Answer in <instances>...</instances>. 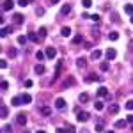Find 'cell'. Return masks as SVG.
Returning a JSON list of instances; mask_svg holds the SVG:
<instances>
[{
    "label": "cell",
    "mask_w": 133,
    "mask_h": 133,
    "mask_svg": "<svg viewBox=\"0 0 133 133\" xmlns=\"http://www.w3.org/2000/svg\"><path fill=\"white\" fill-rule=\"evenodd\" d=\"M66 107H68V105H66V99H64V98H57V99H55V108H57V110H66Z\"/></svg>",
    "instance_id": "cell-1"
},
{
    "label": "cell",
    "mask_w": 133,
    "mask_h": 133,
    "mask_svg": "<svg viewBox=\"0 0 133 133\" xmlns=\"http://www.w3.org/2000/svg\"><path fill=\"white\" fill-rule=\"evenodd\" d=\"M105 57H107V61H114L117 57V51L114 50V48H108V50L105 51Z\"/></svg>",
    "instance_id": "cell-2"
},
{
    "label": "cell",
    "mask_w": 133,
    "mask_h": 133,
    "mask_svg": "<svg viewBox=\"0 0 133 133\" xmlns=\"http://www.w3.org/2000/svg\"><path fill=\"white\" fill-rule=\"evenodd\" d=\"M71 85H75V78H73V76H68V78L62 82V89H68V87H71Z\"/></svg>",
    "instance_id": "cell-3"
},
{
    "label": "cell",
    "mask_w": 133,
    "mask_h": 133,
    "mask_svg": "<svg viewBox=\"0 0 133 133\" xmlns=\"http://www.w3.org/2000/svg\"><path fill=\"white\" fill-rule=\"evenodd\" d=\"M55 55H57V50H55L53 46H48V48H46V57H48V59H55Z\"/></svg>",
    "instance_id": "cell-4"
},
{
    "label": "cell",
    "mask_w": 133,
    "mask_h": 133,
    "mask_svg": "<svg viewBox=\"0 0 133 133\" xmlns=\"http://www.w3.org/2000/svg\"><path fill=\"white\" fill-rule=\"evenodd\" d=\"M126 124H128V121H124V119H119V121H115V123H114V126H115L117 130H124V128H126Z\"/></svg>",
    "instance_id": "cell-5"
},
{
    "label": "cell",
    "mask_w": 133,
    "mask_h": 133,
    "mask_svg": "<svg viewBox=\"0 0 133 133\" xmlns=\"http://www.w3.org/2000/svg\"><path fill=\"white\" fill-rule=\"evenodd\" d=\"M2 7H4V11H11L12 7H14V2H12V0H4Z\"/></svg>",
    "instance_id": "cell-6"
},
{
    "label": "cell",
    "mask_w": 133,
    "mask_h": 133,
    "mask_svg": "<svg viewBox=\"0 0 133 133\" xmlns=\"http://www.w3.org/2000/svg\"><path fill=\"white\" fill-rule=\"evenodd\" d=\"M16 121H18V124H20V126H25V124H27V115H25V114H18Z\"/></svg>",
    "instance_id": "cell-7"
},
{
    "label": "cell",
    "mask_w": 133,
    "mask_h": 133,
    "mask_svg": "<svg viewBox=\"0 0 133 133\" xmlns=\"http://www.w3.org/2000/svg\"><path fill=\"white\" fill-rule=\"evenodd\" d=\"M101 53H103L101 50H94L91 53V59H92V61H99V59H101Z\"/></svg>",
    "instance_id": "cell-8"
},
{
    "label": "cell",
    "mask_w": 133,
    "mask_h": 133,
    "mask_svg": "<svg viewBox=\"0 0 133 133\" xmlns=\"http://www.w3.org/2000/svg\"><path fill=\"white\" fill-rule=\"evenodd\" d=\"M98 96H99V98H107V96H108V89H107V87H99V89H98Z\"/></svg>",
    "instance_id": "cell-9"
},
{
    "label": "cell",
    "mask_w": 133,
    "mask_h": 133,
    "mask_svg": "<svg viewBox=\"0 0 133 133\" xmlns=\"http://www.w3.org/2000/svg\"><path fill=\"white\" fill-rule=\"evenodd\" d=\"M34 71H36V75H43V73L46 71V68H44L43 64H37V66L34 68Z\"/></svg>",
    "instance_id": "cell-10"
},
{
    "label": "cell",
    "mask_w": 133,
    "mask_h": 133,
    "mask_svg": "<svg viewBox=\"0 0 133 133\" xmlns=\"http://www.w3.org/2000/svg\"><path fill=\"white\" fill-rule=\"evenodd\" d=\"M21 96H14V98H12V99H11V105H12V107H18V105H21Z\"/></svg>",
    "instance_id": "cell-11"
},
{
    "label": "cell",
    "mask_w": 133,
    "mask_h": 133,
    "mask_svg": "<svg viewBox=\"0 0 133 133\" xmlns=\"http://www.w3.org/2000/svg\"><path fill=\"white\" fill-rule=\"evenodd\" d=\"M61 12L64 14V16H66V14H69V12H71V5H69V4H64V5H62V9H61Z\"/></svg>",
    "instance_id": "cell-12"
},
{
    "label": "cell",
    "mask_w": 133,
    "mask_h": 133,
    "mask_svg": "<svg viewBox=\"0 0 133 133\" xmlns=\"http://www.w3.org/2000/svg\"><path fill=\"white\" fill-rule=\"evenodd\" d=\"M39 112H41L43 115H44V117H48V115L51 114V110L48 108V107H46V105H43V107H41V110H39Z\"/></svg>",
    "instance_id": "cell-13"
},
{
    "label": "cell",
    "mask_w": 133,
    "mask_h": 133,
    "mask_svg": "<svg viewBox=\"0 0 133 133\" xmlns=\"http://www.w3.org/2000/svg\"><path fill=\"white\" fill-rule=\"evenodd\" d=\"M98 80H99V76H98V75H94V73H91V75L85 78V82H98Z\"/></svg>",
    "instance_id": "cell-14"
},
{
    "label": "cell",
    "mask_w": 133,
    "mask_h": 133,
    "mask_svg": "<svg viewBox=\"0 0 133 133\" xmlns=\"http://www.w3.org/2000/svg\"><path fill=\"white\" fill-rule=\"evenodd\" d=\"M21 101H23V105L30 103L32 101V96H30V94H21Z\"/></svg>",
    "instance_id": "cell-15"
},
{
    "label": "cell",
    "mask_w": 133,
    "mask_h": 133,
    "mask_svg": "<svg viewBox=\"0 0 133 133\" xmlns=\"http://www.w3.org/2000/svg\"><path fill=\"white\" fill-rule=\"evenodd\" d=\"M61 34L64 36V37H69V36H71V29H69V27H62Z\"/></svg>",
    "instance_id": "cell-16"
},
{
    "label": "cell",
    "mask_w": 133,
    "mask_h": 133,
    "mask_svg": "<svg viewBox=\"0 0 133 133\" xmlns=\"http://www.w3.org/2000/svg\"><path fill=\"white\" fill-rule=\"evenodd\" d=\"M29 39L32 43H37L39 41V34H34V32H29Z\"/></svg>",
    "instance_id": "cell-17"
},
{
    "label": "cell",
    "mask_w": 133,
    "mask_h": 133,
    "mask_svg": "<svg viewBox=\"0 0 133 133\" xmlns=\"http://www.w3.org/2000/svg\"><path fill=\"white\" fill-rule=\"evenodd\" d=\"M89 117H91V115L87 112H78V121H87Z\"/></svg>",
    "instance_id": "cell-18"
},
{
    "label": "cell",
    "mask_w": 133,
    "mask_h": 133,
    "mask_svg": "<svg viewBox=\"0 0 133 133\" xmlns=\"http://www.w3.org/2000/svg\"><path fill=\"white\" fill-rule=\"evenodd\" d=\"M12 21L14 23H23V14H14L12 16Z\"/></svg>",
    "instance_id": "cell-19"
},
{
    "label": "cell",
    "mask_w": 133,
    "mask_h": 133,
    "mask_svg": "<svg viewBox=\"0 0 133 133\" xmlns=\"http://www.w3.org/2000/svg\"><path fill=\"white\" fill-rule=\"evenodd\" d=\"M108 39H110V41H117V39H119V34H117V32H110V34H108Z\"/></svg>",
    "instance_id": "cell-20"
},
{
    "label": "cell",
    "mask_w": 133,
    "mask_h": 133,
    "mask_svg": "<svg viewBox=\"0 0 133 133\" xmlns=\"http://www.w3.org/2000/svg\"><path fill=\"white\" fill-rule=\"evenodd\" d=\"M99 68H101V71H108V69H110V64H108V61L101 62V66H99Z\"/></svg>",
    "instance_id": "cell-21"
},
{
    "label": "cell",
    "mask_w": 133,
    "mask_h": 133,
    "mask_svg": "<svg viewBox=\"0 0 133 133\" xmlns=\"http://www.w3.org/2000/svg\"><path fill=\"white\" fill-rule=\"evenodd\" d=\"M108 110H110L112 114H117V112H119V105H117V103H114V105H110V108H108Z\"/></svg>",
    "instance_id": "cell-22"
},
{
    "label": "cell",
    "mask_w": 133,
    "mask_h": 133,
    "mask_svg": "<svg viewBox=\"0 0 133 133\" xmlns=\"http://www.w3.org/2000/svg\"><path fill=\"white\" fill-rule=\"evenodd\" d=\"M78 99H80V103H87V101H89V96L83 92V94H80V96H78Z\"/></svg>",
    "instance_id": "cell-23"
},
{
    "label": "cell",
    "mask_w": 133,
    "mask_h": 133,
    "mask_svg": "<svg viewBox=\"0 0 133 133\" xmlns=\"http://www.w3.org/2000/svg\"><path fill=\"white\" fill-rule=\"evenodd\" d=\"M37 34H39V37H46V34H48V30H46L44 27H41V29L37 30Z\"/></svg>",
    "instance_id": "cell-24"
},
{
    "label": "cell",
    "mask_w": 133,
    "mask_h": 133,
    "mask_svg": "<svg viewBox=\"0 0 133 133\" xmlns=\"http://www.w3.org/2000/svg\"><path fill=\"white\" fill-rule=\"evenodd\" d=\"M85 59H83V57H80V59H76V66H78V68H83V66H85Z\"/></svg>",
    "instance_id": "cell-25"
},
{
    "label": "cell",
    "mask_w": 133,
    "mask_h": 133,
    "mask_svg": "<svg viewBox=\"0 0 133 133\" xmlns=\"http://www.w3.org/2000/svg\"><path fill=\"white\" fill-rule=\"evenodd\" d=\"M0 115H2L4 119H5V117L9 115V110H7V107H2V110H0Z\"/></svg>",
    "instance_id": "cell-26"
},
{
    "label": "cell",
    "mask_w": 133,
    "mask_h": 133,
    "mask_svg": "<svg viewBox=\"0 0 133 133\" xmlns=\"http://www.w3.org/2000/svg\"><path fill=\"white\" fill-rule=\"evenodd\" d=\"M94 108H96V110H99V112H101L103 108H105V105H103L101 101H96V103H94Z\"/></svg>",
    "instance_id": "cell-27"
},
{
    "label": "cell",
    "mask_w": 133,
    "mask_h": 133,
    "mask_svg": "<svg viewBox=\"0 0 133 133\" xmlns=\"http://www.w3.org/2000/svg\"><path fill=\"white\" fill-rule=\"evenodd\" d=\"M9 34H11V29H9V27L2 29V32H0V36H2V37H5V36H9Z\"/></svg>",
    "instance_id": "cell-28"
},
{
    "label": "cell",
    "mask_w": 133,
    "mask_h": 133,
    "mask_svg": "<svg viewBox=\"0 0 133 133\" xmlns=\"http://www.w3.org/2000/svg\"><path fill=\"white\" fill-rule=\"evenodd\" d=\"M124 11H126V14H130V16H133V5H130V4H128V5L124 7Z\"/></svg>",
    "instance_id": "cell-29"
},
{
    "label": "cell",
    "mask_w": 133,
    "mask_h": 133,
    "mask_svg": "<svg viewBox=\"0 0 133 133\" xmlns=\"http://www.w3.org/2000/svg\"><path fill=\"white\" fill-rule=\"evenodd\" d=\"M94 130H96L98 133H99V131H103V130H105V124H103V123H98V124H96V128H94Z\"/></svg>",
    "instance_id": "cell-30"
},
{
    "label": "cell",
    "mask_w": 133,
    "mask_h": 133,
    "mask_svg": "<svg viewBox=\"0 0 133 133\" xmlns=\"http://www.w3.org/2000/svg\"><path fill=\"white\" fill-rule=\"evenodd\" d=\"M82 43V36H75L73 37V44H80Z\"/></svg>",
    "instance_id": "cell-31"
},
{
    "label": "cell",
    "mask_w": 133,
    "mask_h": 133,
    "mask_svg": "<svg viewBox=\"0 0 133 133\" xmlns=\"http://www.w3.org/2000/svg\"><path fill=\"white\" fill-rule=\"evenodd\" d=\"M29 2H30V0H18V5H20V7H25V5H29Z\"/></svg>",
    "instance_id": "cell-32"
},
{
    "label": "cell",
    "mask_w": 133,
    "mask_h": 133,
    "mask_svg": "<svg viewBox=\"0 0 133 133\" xmlns=\"http://www.w3.org/2000/svg\"><path fill=\"white\" fill-rule=\"evenodd\" d=\"M36 59H37V61H44V53H43V51H37V53H36Z\"/></svg>",
    "instance_id": "cell-33"
},
{
    "label": "cell",
    "mask_w": 133,
    "mask_h": 133,
    "mask_svg": "<svg viewBox=\"0 0 133 133\" xmlns=\"http://www.w3.org/2000/svg\"><path fill=\"white\" fill-rule=\"evenodd\" d=\"M126 108H128V110H133V99H128V101H126Z\"/></svg>",
    "instance_id": "cell-34"
},
{
    "label": "cell",
    "mask_w": 133,
    "mask_h": 133,
    "mask_svg": "<svg viewBox=\"0 0 133 133\" xmlns=\"http://www.w3.org/2000/svg\"><path fill=\"white\" fill-rule=\"evenodd\" d=\"M18 43H20V44H25V43H27V37H25V36H20V37H18Z\"/></svg>",
    "instance_id": "cell-35"
},
{
    "label": "cell",
    "mask_w": 133,
    "mask_h": 133,
    "mask_svg": "<svg viewBox=\"0 0 133 133\" xmlns=\"http://www.w3.org/2000/svg\"><path fill=\"white\" fill-rule=\"evenodd\" d=\"M82 4H83V7H91V5H92L91 0H82Z\"/></svg>",
    "instance_id": "cell-36"
},
{
    "label": "cell",
    "mask_w": 133,
    "mask_h": 133,
    "mask_svg": "<svg viewBox=\"0 0 133 133\" xmlns=\"http://www.w3.org/2000/svg\"><path fill=\"white\" fill-rule=\"evenodd\" d=\"M68 133H76V128L75 126H68Z\"/></svg>",
    "instance_id": "cell-37"
},
{
    "label": "cell",
    "mask_w": 133,
    "mask_h": 133,
    "mask_svg": "<svg viewBox=\"0 0 133 133\" xmlns=\"http://www.w3.org/2000/svg\"><path fill=\"white\" fill-rule=\"evenodd\" d=\"M126 121H128L130 124H133V115H131V114H128V117H126Z\"/></svg>",
    "instance_id": "cell-38"
},
{
    "label": "cell",
    "mask_w": 133,
    "mask_h": 133,
    "mask_svg": "<svg viewBox=\"0 0 133 133\" xmlns=\"http://www.w3.org/2000/svg\"><path fill=\"white\" fill-rule=\"evenodd\" d=\"M55 133H68V128H66V130H64V128H57Z\"/></svg>",
    "instance_id": "cell-39"
},
{
    "label": "cell",
    "mask_w": 133,
    "mask_h": 133,
    "mask_svg": "<svg viewBox=\"0 0 133 133\" xmlns=\"http://www.w3.org/2000/svg\"><path fill=\"white\" fill-rule=\"evenodd\" d=\"M0 66L5 69V68H7V61H5V59H4V61H0Z\"/></svg>",
    "instance_id": "cell-40"
},
{
    "label": "cell",
    "mask_w": 133,
    "mask_h": 133,
    "mask_svg": "<svg viewBox=\"0 0 133 133\" xmlns=\"http://www.w3.org/2000/svg\"><path fill=\"white\" fill-rule=\"evenodd\" d=\"M32 85H34L32 80H27V82H25V87H32Z\"/></svg>",
    "instance_id": "cell-41"
},
{
    "label": "cell",
    "mask_w": 133,
    "mask_h": 133,
    "mask_svg": "<svg viewBox=\"0 0 133 133\" xmlns=\"http://www.w3.org/2000/svg\"><path fill=\"white\" fill-rule=\"evenodd\" d=\"M91 20H94V21H99V16H98V14H92V16H91Z\"/></svg>",
    "instance_id": "cell-42"
},
{
    "label": "cell",
    "mask_w": 133,
    "mask_h": 133,
    "mask_svg": "<svg viewBox=\"0 0 133 133\" xmlns=\"http://www.w3.org/2000/svg\"><path fill=\"white\" fill-rule=\"evenodd\" d=\"M50 2H51V4H57V2H59V0H50Z\"/></svg>",
    "instance_id": "cell-43"
},
{
    "label": "cell",
    "mask_w": 133,
    "mask_h": 133,
    "mask_svg": "<svg viewBox=\"0 0 133 133\" xmlns=\"http://www.w3.org/2000/svg\"><path fill=\"white\" fill-rule=\"evenodd\" d=\"M37 133H46V131H43V130H39V131H37Z\"/></svg>",
    "instance_id": "cell-44"
},
{
    "label": "cell",
    "mask_w": 133,
    "mask_h": 133,
    "mask_svg": "<svg viewBox=\"0 0 133 133\" xmlns=\"http://www.w3.org/2000/svg\"><path fill=\"white\" fill-rule=\"evenodd\" d=\"M107 133H115V131H107Z\"/></svg>",
    "instance_id": "cell-45"
},
{
    "label": "cell",
    "mask_w": 133,
    "mask_h": 133,
    "mask_svg": "<svg viewBox=\"0 0 133 133\" xmlns=\"http://www.w3.org/2000/svg\"><path fill=\"white\" fill-rule=\"evenodd\" d=\"M131 23H133V16H131Z\"/></svg>",
    "instance_id": "cell-46"
},
{
    "label": "cell",
    "mask_w": 133,
    "mask_h": 133,
    "mask_svg": "<svg viewBox=\"0 0 133 133\" xmlns=\"http://www.w3.org/2000/svg\"><path fill=\"white\" fill-rule=\"evenodd\" d=\"M30 2H34V0H30Z\"/></svg>",
    "instance_id": "cell-47"
},
{
    "label": "cell",
    "mask_w": 133,
    "mask_h": 133,
    "mask_svg": "<svg viewBox=\"0 0 133 133\" xmlns=\"http://www.w3.org/2000/svg\"><path fill=\"white\" fill-rule=\"evenodd\" d=\"M27 133H29V131H27Z\"/></svg>",
    "instance_id": "cell-48"
}]
</instances>
